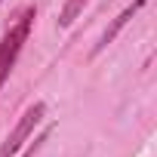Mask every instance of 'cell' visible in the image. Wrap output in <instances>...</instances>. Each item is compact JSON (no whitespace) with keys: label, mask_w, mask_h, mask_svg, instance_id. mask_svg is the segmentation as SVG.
I'll return each mask as SVG.
<instances>
[{"label":"cell","mask_w":157,"mask_h":157,"mask_svg":"<svg viewBox=\"0 0 157 157\" xmlns=\"http://www.w3.org/2000/svg\"><path fill=\"white\" fill-rule=\"evenodd\" d=\"M0 3H3V0H0Z\"/></svg>","instance_id":"obj_6"},{"label":"cell","mask_w":157,"mask_h":157,"mask_svg":"<svg viewBox=\"0 0 157 157\" xmlns=\"http://www.w3.org/2000/svg\"><path fill=\"white\" fill-rule=\"evenodd\" d=\"M52 129H56V123H49V126H46V129H43L40 136H34V142H28V148H25V154H22V157H37V154H40V148H43V145L49 142Z\"/></svg>","instance_id":"obj_5"},{"label":"cell","mask_w":157,"mask_h":157,"mask_svg":"<svg viewBox=\"0 0 157 157\" xmlns=\"http://www.w3.org/2000/svg\"><path fill=\"white\" fill-rule=\"evenodd\" d=\"M145 3H148V0H132L129 6H123V10H120V13H117V16L108 22V28L102 31V37L96 40V46H93V52H90V56L96 59L99 52H105V49H108V46H111V43L120 37V31H123V28H126V25H129V22H132V19L142 13V10H145Z\"/></svg>","instance_id":"obj_3"},{"label":"cell","mask_w":157,"mask_h":157,"mask_svg":"<svg viewBox=\"0 0 157 157\" xmlns=\"http://www.w3.org/2000/svg\"><path fill=\"white\" fill-rule=\"evenodd\" d=\"M90 3V0H65L62 10H59V28H71L77 19H80L83 6Z\"/></svg>","instance_id":"obj_4"},{"label":"cell","mask_w":157,"mask_h":157,"mask_svg":"<svg viewBox=\"0 0 157 157\" xmlns=\"http://www.w3.org/2000/svg\"><path fill=\"white\" fill-rule=\"evenodd\" d=\"M43 117H46V102H34V105H28V108L22 111V117L16 120L13 132L0 142V157H16L19 148H22V145L34 136V129L43 123Z\"/></svg>","instance_id":"obj_2"},{"label":"cell","mask_w":157,"mask_h":157,"mask_svg":"<svg viewBox=\"0 0 157 157\" xmlns=\"http://www.w3.org/2000/svg\"><path fill=\"white\" fill-rule=\"evenodd\" d=\"M34 19H37V10H34V6H25V10L10 22V28L3 31V37H0V90H3V83L10 80V74H13L16 65H19V56H22L28 37H31Z\"/></svg>","instance_id":"obj_1"}]
</instances>
